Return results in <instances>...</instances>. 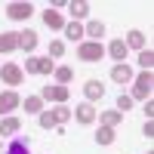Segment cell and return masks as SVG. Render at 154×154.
I'll return each mask as SVG.
<instances>
[{"mask_svg":"<svg viewBox=\"0 0 154 154\" xmlns=\"http://www.w3.org/2000/svg\"><path fill=\"white\" fill-rule=\"evenodd\" d=\"M133 102H148L151 99V71H142L139 77H133Z\"/></svg>","mask_w":154,"mask_h":154,"instance_id":"1","label":"cell"},{"mask_svg":"<svg viewBox=\"0 0 154 154\" xmlns=\"http://www.w3.org/2000/svg\"><path fill=\"white\" fill-rule=\"evenodd\" d=\"M77 56L83 62H102L105 59V46L96 40H83V43H77Z\"/></svg>","mask_w":154,"mask_h":154,"instance_id":"2","label":"cell"},{"mask_svg":"<svg viewBox=\"0 0 154 154\" xmlns=\"http://www.w3.org/2000/svg\"><path fill=\"white\" fill-rule=\"evenodd\" d=\"M0 80L12 89V86H19V83L25 80V71H22L19 65H12V62H6V65H0Z\"/></svg>","mask_w":154,"mask_h":154,"instance_id":"3","label":"cell"},{"mask_svg":"<svg viewBox=\"0 0 154 154\" xmlns=\"http://www.w3.org/2000/svg\"><path fill=\"white\" fill-rule=\"evenodd\" d=\"M68 86H59V83H53V86H43V93H40V99H46V102H56V105H65V102H68Z\"/></svg>","mask_w":154,"mask_h":154,"instance_id":"4","label":"cell"},{"mask_svg":"<svg viewBox=\"0 0 154 154\" xmlns=\"http://www.w3.org/2000/svg\"><path fill=\"white\" fill-rule=\"evenodd\" d=\"M22 105V96L16 93V89H6V93H0V114H3V117H9L12 111H16Z\"/></svg>","mask_w":154,"mask_h":154,"instance_id":"5","label":"cell"},{"mask_svg":"<svg viewBox=\"0 0 154 154\" xmlns=\"http://www.w3.org/2000/svg\"><path fill=\"white\" fill-rule=\"evenodd\" d=\"M6 16H9L12 22H25V19L34 16V6H31V3H22V0H16V3L6 6Z\"/></svg>","mask_w":154,"mask_h":154,"instance_id":"6","label":"cell"},{"mask_svg":"<svg viewBox=\"0 0 154 154\" xmlns=\"http://www.w3.org/2000/svg\"><path fill=\"white\" fill-rule=\"evenodd\" d=\"M83 96H86L89 105H93V102H102V96H105V83H99V80H86V83H83Z\"/></svg>","mask_w":154,"mask_h":154,"instance_id":"7","label":"cell"},{"mask_svg":"<svg viewBox=\"0 0 154 154\" xmlns=\"http://www.w3.org/2000/svg\"><path fill=\"white\" fill-rule=\"evenodd\" d=\"M111 80H114V83H120V86H123V83H130V80H133V68L126 65V62H117V65L111 68Z\"/></svg>","mask_w":154,"mask_h":154,"instance_id":"8","label":"cell"},{"mask_svg":"<svg viewBox=\"0 0 154 154\" xmlns=\"http://www.w3.org/2000/svg\"><path fill=\"white\" fill-rule=\"evenodd\" d=\"M74 117H77V123L89 126V123H96V108L89 105V102H86V105H77L74 108Z\"/></svg>","mask_w":154,"mask_h":154,"instance_id":"9","label":"cell"},{"mask_svg":"<svg viewBox=\"0 0 154 154\" xmlns=\"http://www.w3.org/2000/svg\"><path fill=\"white\" fill-rule=\"evenodd\" d=\"M19 49V34H12V31H0V53H16Z\"/></svg>","mask_w":154,"mask_h":154,"instance_id":"10","label":"cell"},{"mask_svg":"<svg viewBox=\"0 0 154 154\" xmlns=\"http://www.w3.org/2000/svg\"><path fill=\"white\" fill-rule=\"evenodd\" d=\"M43 25L53 31H65V19H62V12L56 9H43Z\"/></svg>","mask_w":154,"mask_h":154,"instance_id":"11","label":"cell"},{"mask_svg":"<svg viewBox=\"0 0 154 154\" xmlns=\"http://www.w3.org/2000/svg\"><path fill=\"white\" fill-rule=\"evenodd\" d=\"M34 46H37V31H19V49L22 53H34Z\"/></svg>","mask_w":154,"mask_h":154,"instance_id":"12","label":"cell"},{"mask_svg":"<svg viewBox=\"0 0 154 154\" xmlns=\"http://www.w3.org/2000/svg\"><path fill=\"white\" fill-rule=\"evenodd\" d=\"M126 53H130V49H126V43H123V40H111V43H108V49H105V56H111L114 62H126Z\"/></svg>","mask_w":154,"mask_h":154,"instance_id":"13","label":"cell"},{"mask_svg":"<svg viewBox=\"0 0 154 154\" xmlns=\"http://www.w3.org/2000/svg\"><path fill=\"white\" fill-rule=\"evenodd\" d=\"M99 120H102V126H111V130H117L120 120H123V114H120L117 108H111V111H102V114H99Z\"/></svg>","mask_w":154,"mask_h":154,"instance_id":"14","label":"cell"},{"mask_svg":"<svg viewBox=\"0 0 154 154\" xmlns=\"http://www.w3.org/2000/svg\"><path fill=\"white\" fill-rule=\"evenodd\" d=\"M83 34L89 37V40H96V43H99L102 37H105V22H99V19H93V22H89L86 28H83Z\"/></svg>","mask_w":154,"mask_h":154,"instance_id":"15","label":"cell"},{"mask_svg":"<svg viewBox=\"0 0 154 154\" xmlns=\"http://www.w3.org/2000/svg\"><path fill=\"white\" fill-rule=\"evenodd\" d=\"M65 37L71 43H83V25L80 22H65Z\"/></svg>","mask_w":154,"mask_h":154,"instance_id":"16","label":"cell"},{"mask_svg":"<svg viewBox=\"0 0 154 154\" xmlns=\"http://www.w3.org/2000/svg\"><path fill=\"white\" fill-rule=\"evenodd\" d=\"M68 9H71V22H80V19L89 16V3L86 0H74V3H68Z\"/></svg>","mask_w":154,"mask_h":154,"instance_id":"17","label":"cell"},{"mask_svg":"<svg viewBox=\"0 0 154 154\" xmlns=\"http://www.w3.org/2000/svg\"><path fill=\"white\" fill-rule=\"evenodd\" d=\"M19 130H22L19 117H3V120H0V136H16Z\"/></svg>","mask_w":154,"mask_h":154,"instance_id":"18","label":"cell"},{"mask_svg":"<svg viewBox=\"0 0 154 154\" xmlns=\"http://www.w3.org/2000/svg\"><path fill=\"white\" fill-rule=\"evenodd\" d=\"M123 43H126V49H139V53H142V49H145V34L142 31H130Z\"/></svg>","mask_w":154,"mask_h":154,"instance_id":"19","label":"cell"},{"mask_svg":"<svg viewBox=\"0 0 154 154\" xmlns=\"http://www.w3.org/2000/svg\"><path fill=\"white\" fill-rule=\"evenodd\" d=\"M114 139H117V133L111 126H99L96 130V145H114Z\"/></svg>","mask_w":154,"mask_h":154,"instance_id":"20","label":"cell"},{"mask_svg":"<svg viewBox=\"0 0 154 154\" xmlns=\"http://www.w3.org/2000/svg\"><path fill=\"white\" fill-rule=\"evenodd\" d=\"M22 108H25V114H40L43 111V99L40 96H28L22 102Z\"/></svg>","mask_w":154,"mask_h":154,"instance_id":"21","label":"cell"},{"mask_svg":"<svg viewBox=\"0 0 154 154\" xmlns=\"http://www.w3.org/2000/svg\"><path fill=\"white\" fill-rule=\"evenodd\" d=\"M53 77H56V80H59V86H68V80H71V77H74V71H71L68 65H59V68L53 71Z\"/></svg>","mask_w":154,"mask_h":154,"instance_id":"22","label":"cell"},{"mask_svg":"<svg viewBox=\"0 0 154 154\" xmlns=\"http://www.w3.org/2000/svg\"><path fill=\"white\" fill-rule=\"evenodd\" d=\"M56 71V62L49 59V56H40L37 59V74H53Z\"/></svg>","mask_w":154,"mask_h":154,"instance_id":"23","label":"cell"},{"mask_svg":"<svg viewBox=\"0 0 154 154\" xmlns=\"http://www.w3.org/2000/svg\"><path fill=\"white\" fill-rule=\"evenodd\" d=\"M139 68H142V71L154 68V53H151V49H142V53H139Z\"/></svg>","mask_w":154,"mask_h":154,"instance_id":"24","label":"cell"},{"mask_svg":"<svg viewBox=\"0 0 154 154\" xmlns=\"http://www.w3.org/2000/svg\"><path fill=\"white\" fill-rule=\"evenodd\" d=\"M53 117H56V123H65V120L71 117V108H68V105H56V108H53Z\"/></svg>","mask_w":154,"mask_h":154,"instance_id":"25","label":"cell"},{"mask_svg":"<svg viewBox=\"0 0 154 154\" xmlns=\"http://www.w3.org/2000/svg\"><path fill=\"white\" fill-rule=\"evenodd\" d=\"M40 126H43V130H53V126H59L56 117H53V111H40Z\"/></svg>","mask_w":154,"mask_h":154,"instance_id":"26","label":"cell"},{"mask_svg":"<svg viewBox=\"0 0 154 154\" xmlns=\"http://www.w3.org/2000/svg\"><path fill=\"white\" fill-rule=\"evenodd\" d=\"M6 154H31V151H28V142H22V139H16V142L9 145V151H6Z\"/></svg>","mask_w":154,"mask_h":154,"instance_id":"27","label":"cell"},{"mask_svg":"<svg viewBox=\"0 0 154 154\" xmlns=\"http://www.w3.org/2000/svg\"><path fill=\"white\" fill-rule=\"evenodd\" d=\"M62 53H65V43H62V40H53V43H49V59H53V62H56Z\"/></svg>","mask_w":154,"mask_h":154,"instance_id":"28","label":"cell"},{"mask_svg":"<svg viewBox=\"0 0 154 154\" xmlns=\"http://www.w3.org/2000/svg\"><path fill=\"white\" fill-rule=\"evenodd\" d=\"M114 105H117V111H120V114H126V111L133 108V99H130V96H120L117 102H114Z\"/></svg>","mask_w":154,"mask_h":154,"instance_id":"29","label":"cell"},{"mask_svg":"<svg viewBox=\"0 0 154 154\" xmlns=\"http://www.w3.org/2000/svg\"><path fill=\"white\" fill-rule=\"evenodd\" d=\"M25 74H37V56L25 59Z\"/></svg>","mask_w":154,"mask_h":154,"instance_id":"30","label":"cell"},{"mask_svg":"<svg viewBox=\"0 0 154 154\" xmlns=\"http://www.w3.org/2000/svg\"><path fill=\"white\" fill-rule=\"evenodd\" d=\"M142 111H145V120H151L154 117V102L148 99V102H142Z\"/></svg>","mask_w":154,"mask_h":154,"instance_id":"31","label":"cell"},{"mask_svg":"<svg viewBox=\"0 0 154 154\" xmlns=\"http://www.w3.org/2000/svg\"><path fill=\"white\" fill-rule=\"evenodd\" d=\"M142 133H145V139H151V136H154V120H145V126H142Z\"/></svg>","mask_w":154,"mask_h":154,"instance_id":"32","label":"cell"}]
</instances>
